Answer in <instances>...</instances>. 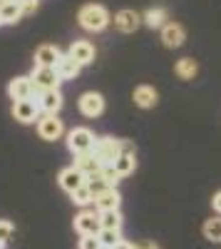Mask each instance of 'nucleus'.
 I'll list each match as a JSON object with an SVG mask.
<instances>
[{
  "label": "nucleus",
  "mask_w": 221,
  "mask_h": 249,
  "mask_svg": "<svg viewBox=\"0 0 221 249\" xmlns=\"http://www.w3.org/2000/svg\"><path fill=\"white\" fill-rule=\"evenodd\" d=\"M77 20H79V25H82L87 33H102L107 25H110V13L102 8V5H85L82 10L77 13Z\"/></svg>",
  "instance_id": "1"
},
{
  "label": "nucleus",
  "mask_w": 221,
  "mask_h": 249,
  "mask_svg": "<svg viewBox=\"0 0 221 249\" xmlns=\"http://www.w3.org/2000/svg\"><path fill=\"white\" fill-rule=\"evenodd\" d=\"M92 152L97 155V160L102 164H114V160L122 155V142L114 137H97Z\"/></svg>",
  "instance_id": "2"
},
{
  "label": "nucleus",
  "mask_w": 221,
  "mask_h": 249,
  "mask_svg": "<svg viewBox=\"0 0 221 249\" xmlns=\"http://www.w3.org/2000/svg\"><path fill=\"white\" fill-rule=\"evenodd\" d=\"M95 135H92V130H87V127H75V130H70L67 132V147H70V152L72 155H82V152H90L92 147H95Z\"/></svg>",
  "instance_id": "3"
},
{
  "label": "nucleus",
  "mask_w": 221,
  "mask_h": 249,
  "mask_svg": "<svg viewBox=\"0 0 221 249\" xmlns=\"http://www.w3.org/2000/svg\"><path fill=\"white\" fill-rule=\"evenodd\" d=\"M37 135L47 140V142H55L65 135V124L63 120H57V115H43V117H37Z\"/></svg>",
  "instance_id": "4"
},
{
  "label": "nucleus",
  "mask_w": 221,
  "mask_h": 249,
  "mask_svg": "<svg viewBox=\"0 0 221 249\" xmlns=\"http://www.w3.org/2000/svg\"><path fill=\"white\" fill-rule=\"evenodd\" d=\"M30 80H32L35 92H40V90H55V88L60 85V82H63V77L57 75V70H55V68H37V65H35V70H32Z\"/></svg>",
  "instance_id": "5"
},
{
  "label": "nucleus",
  "mask_w": 221,
  "mask_h": 249,
  "mask_svg": "<svg viewBox=\"0 0 221 249\" xmlns=\"http://www.w3.org/2000/svg\"><path fill=\"white\" fill-rule=\"evenodd\" d=\"M32 100L37 102L40 112H47V115H57L60 107H63V92L57 88L55 90H40L32 95Z\"/></svg>",
  "instance_id": "6"
},
{
  "label": "nucleus",
  "mask_w": 221,
  "mask_h": 249,
  "mask_svg": "<svg viewBox=\"0 0 221 249\" xmlns=\"http://www.w3.org/2000/svg\"><path fill=\"white\" fill-rule=\"evenodd\" d=\"M13 117L17 122H23V124H30L40 117V107H37V102L30 97V100H17L13 102Z\"/></svg>",
  "instance_id": "7"
},
{
  "label": "nucleus",
  "mask_w": 221,
  "mask_h": 249,
  "mask_svg": "<svg viewBox=\"0 0 221 249\" xmlns=\"http://www.w3.org/2000/svg\"><path fill=\"white\" fill-rule=\"evenodd\" d=\"M79 112L85 117H99L105 112V97L99 92H85L79 97Z\"/></svg>",
  "instance_id": "8"
},
{
  "label": "nucleus",
  "mask_w": 221,
  "mask_h": 249,
  "mask_svg": "<svg viewBox=\"0 0 221 249\" xmlns=\"http://www.w3.org/2000/svg\"><path fill=\"white\" fill-rule=\"evenodd\" d=\"M75 230L79 232V237L82 234H99V230H102V224H99V214H95V212H79L77 217H75Z\"/></svg>",
  "instance_id": "9"
},
{
  "label": "nucleus",
  "mask_w": 221,
  "mask_h": 249,
  "mask_svg": "<svg viewBox=\"0 0 221 249\" xmlns=\"http://www.w3.org/2000/svg\"><path fill=\"white\" fill-rule=\"evenodd\" d=\"M57 179H60V187H63L65 192H75L77 187H82V184L87 182V175H85V172H79L75 164H72V167H65L63 172H60Z\"/></svg>",
  "instance_id": "10"
},
{
  "label": "nucleus",
  "mask_w": 221,
  "mask_h": 249,
  "mask_svg": "<svg viewBox=\"0 0 221 249\" xmlns=\"http://www.w3.org/2000/svg\"><path fill=\"white\" fill-rule=\"evenodd\" d=\"M8 95H10L13 102H17V100H30V97L35 95L32 80H30V77H15V80H10Z\"/></svg>",
  "instance_id": "11"
},
{
  "label": "nucleus",
  "mask_w": 221,
  "mask_h": 249,
  "mask_svg": "<svg viewBox=\"0 0 221 249\" xmlns=\"http://www.w3.org/2000/svg\"><path fill=\"white\" fill-rule=\"evenodd\" d=\"M142 23L144 20H142V15H139L137 10H119L114 15V28L122 30V33H134Z\"/></svg>",
  "instance_id": "12"
},
{
  "label": "nucleus",
  "mask_w": 221,
  "mask_h": 249,
  "mask_svg": "<svg viewBox=\"0 0 221 249\" xmlns=\"http://www.w3.org/2000/svg\"><path fill=\"white\" fill-rule=\"evenodd\" d=\"M70 57H75L79 65H90V62L95 60V45L90 43V40H75V43L70 45Z\"/></svg>",
  "instance_id": "13"
},
{
  "label": "nucleus",
  "mask_w": 221,
  "mask_h": 249,
  "mask_svg": "<svg viewBox=\"0 0 221 249\" xmlns=\"http://www.w3.org/2000/svg\"><path fill=\"white\" fill-rule=\"evenodd\" d=\"M119 202H122V197H119L117 187H110V190L99 192L92 204L97 207V212H105V210H119Z\"/></svg>",
  "instance_id": "14"
},
{
  "label": "nucleus",
  "mask_w": 221,
  "mask_h": 249,
  "mask_svg": "<svg viewBox=\"0 0 221 249\" xmlns=\"http://www.w3.org/2000/svg\"><path fill=\"white\" fill-rule=\"evenodd\" d=\"M184 37H187V33H184V28L179 25V23H167V25L162 28V43H164L167 48L184 45Z\"/></svg>",
  "instance_id": "15"
},
{
  "label": "nucleus",
  "mask_w": 221,
  "mask_h": 249,
  "mask_svg": "<svg viewBox=\"0 0 221 249\" xmlns=\"http://www.w3.org/2000/svg\"><path fill=\"white\" fill-rule=\"evenodd\" d=\"M75 167L90 177V175H97L99 170H102V162H99L97 155L90 150V152H82V155H75Z\"/></svg>",
  "instance_id": "16"
},
{
  "label": "nucleus",
  "mask_w": 221,
  "mask_h": 249,
  "mask_svg": "<svg viewBox=\"0 0 221 249\" xmlns=\"http://www.w3.org/2000/svg\"><path fill=\"white\" fill-rule=\"evenodd\" d=\"M60 55H63V53H60L55 45H40L35 50V65L37 68H55Z\"/></svg>",
  "instance_id": "17"
},
{
  "label": "nucleus",
  "mask_w": 221,
  "mask_h": 249,
  "mask_svg": "<svg viewBox=\"0 0 221 249\" xmlns=\"http://www.w3.org/2000/svg\"><path fill=\"white\" fill-rule=\"evenodd\" d=\"M55 70H57V75L63 77V80H75L79 75V70H82V65H79L75 57H70V55H60Z\"/></svg>",
  "instance_id": "18"
},
{
  "label": "nucleus",
  "mask_w": 221,
  "mask_h": 249,
  "mask_svg": "<svg viewBox=\"0 0 221 249\" xmlns=\"http://www.w3.org/2000/svg\"><path fill=\"white\" fill-rule=\"evenodd\" d=\"M134 105H139V107H144V110H149V107H154L157 105V100H159V95H157V90L152 88V85H139V88H134Z\"/></svg>",
  "instance_id": "19"
},
{
  "label": "nucleus",
  "mask_w": 221,
  "mask_h": 249,
  "mask_svg": "<svg viewBox=\"0 0 221 249\" xmlns=\"http://www.w3.org/2000/svg\"><path fill=\"white\" fill-rule=\"evenodd\" d=\"M174 72L182 77V80H194L196 72H199V65H196L194 57H182V60L174 65Z\"/></svg>",
  "instance_id": "20"
},
{
  "label": "nucleus",
  "mask_w": 221,
  "mask_h": 249,
  "mask_svg": "<svg viewBox=\"0 0 221 249\" xmlns=\"http://www.w3.org/2000/svg\"><path fill=\"white\" fill-rule=\"evenodd\" d=\"M134 167H137V160H134V155H129V152H122V155L114 160V170H117L119 177H129V175L134 172Z\"/></svg>",
  "instance_id": "21"
},
{
  "label": "nucleus",
  "mask_w": 221,
  "mask_h": 249,
  "mask_svg": "<svg viewBox=\"0 0 221 249\" xmlns=\"http://www.w3.org/2000/svg\"><path fill=\"white\" fill-rule=\"evenodd\" d=\"M97 214H99L102 230H122V214H119V210H105Z\"/></svg>",
  "instance_id": "22"
},
{
  "label": "nucleus",
  "mask_w": 221,
  "mask_h": 249,
  "mask_svg": "<svg viewBox=\"0 0 221 249\" xmlns=\"http://www.w3.org/2000/svg\"><path fill=\"white\" fill-rule=\"evenodd\" d=\"M0 18H3V25L17 23V20L23 18V10H20L17 0H13V3H3V5H0Z\"/></svg>",
  "instance_id": "23"
},
{
  "label": "nucleus",
  "mask_w": 221,
  "mask_h": 249,
  "mask_svg": "<svg viewBox=\"0 0 221 249\" xmlns=\"http://www.w3.org/2000/svg\"><path fill=\"white\" fill-rule=\"evenodd\" d=\"M142 20H144V25H149V28H164L167 23V10L164 8H149L144 15H142Z\"/></svg>",
  "instance_id": "24"
},
{
  "label": "nucleus",
  "mask_w": 221,
  "mask_h": 249,
  "mask_svg": "<svg viewBox=\"0 0 221 249\" xmlns=\"http://www.w3.org/2000/svg\"><path fill=\"white\" fill-rule=\"evenodd\" d=\"M97 239H99V244H102V247L112 249L114 244L122 242V230H99Z\"/></svg>",
  "instance_id": "25"
},
{
  "label": "nucleus",
  "mask_w": 221,
  "mask_h": 249,
  "mask_svg": "<svg viewBox=\"0 0 221 249\" xmlns=\"http://www.w3.org/2000/svg\"><path fill=\"white\" fill-rule=\"evenodd\" d=\"M70 197H72V202H75V204H79V207H87V204H92V202H95V195H92V190H90L87 184L77 187L75 192H70Z\"/></svg>",
  "instance_id": "26"
},
{
  "label": "nucleus",
  "mask_w": 221,
  "mask_h": 249,
  "mask_svg": "<svg viewBox=\"0 0 221 249\" xmlns=\"http://www.w3.org/2000/svg\"><path fill=\"white\" fill-rule=\"evenodd\" d=\"M202 232L209 242H221V219H206Z\"/></svg>",
  "instance_id": "27"
},
{
  "label": "nucleus",
  "mask_w": 221,
  "mask_h": 249,
  "mask_svg": "<svg viewBox=\"0 0 221 249\" xmlns=\"http://www.w3.org/2000/svg\"><path fill=\"white\" fill-rule=\"evenodd\" d=\"M85 184H87L90 190H92V195H95V197H97L99 192H105V190H110V184H107V179H105L102 175H99V172H97V175H90Z\"/></svg>",
  "instance_id": "28"
},
{
  "label": "nucleus",
  "mask_w": 221,
  "mask_h": 249,
  "mask_svg": "<svg viewBox=\"0 0 221 249\" xmlns=\"http://www.w3.org/2000/svg\"><path fill=\"white\" fill-rule=\"evenodd\" d=\"M99 175H102V177L107 179V184H110V187H117V182L122 179V177L117 175L114 164H102V170H99Z\"/></svg>",
  "instance_id": "29"
},
{
  "label": "nucleus",
  "mask_w": 221,
  "mask_h": 249,
  "mask_svg": "<svg viewBox=\"0 0 221 249\" xmlns=\"http://www.w3.org/2000/svg\"><path fill=\"white\" fill-rule=\"evenodd\" d=\"M79 249H102V244H99V239L95 234H82V239H79Z\"/></svg>",
  "instance_id": "30"
},
{
  "label": "nucleus",
  "mask_w": 221,
  "mask_h": 249,
  "mask_svg": "<svg viewBox=\"0 0 221 249\" xmlns=\"http://www.w3.org/2000/svg\"><path fill=\"white\" fill-rule=\"evenodd\" d=\"M13 230H15V227H13L8 219H0V244H5V242L10 239Z\"/></svg>",
  "instance_id": "31"
},
{
  "label": "nucleus",
  "mask_w": 221,
  "mask_h": 249,
  "mask_svg": "<svg viewBox=\"0 0 221 249\" xmlns=\"http://www.w3.org/2000/svg\"><path fill=\"white\" fill-rule=\"evenodd\" d=\"M17 5H20V10H23V18H25V15H32V13L37 10V0H17Z\"/></svg>",
  "instance_id": "32"
},
{
  "label": "nucleus",
  "mask_w": 221,
  "mask_h": 249,
  "mask_svg": "<svg viewBox=\"0 0 221 249\" xmlns=\"http://www.w3.org/2000/svg\"><path fill=\"white\" fill-rule=\"evenodd\" d=\"M122 142V152H129V155H134V144L129 142V140H119Z\"/></svg>",
  "instance_id": "33"
},
{
  "label": "nucleus",
  "mask_w": 221,
  "mask_h": 249,
  "mask_svg": "<svg viewBox=\"0 0 221 249\" xmlns=\"http://www.w3.org/2000/svg\"><path fill=\"white\" fill-rule=\"evenodd\" d=\"M134 249H159L154 242H142V244H134Z\"/></svg>",
  "instance_id": "34"
},
{
  "label": "nucleus",
  "mask_w": 221,
  "mask_h": 249,
  "mask_svg": "<svg viewBox=\"0 0 221 249\" xmlns=\"http://www.w3.org/2000/svg\"><path fill=\"white\" fill-rule=\"evenodd\" d=\"M112 249H134V244H129L127 239H122V242H119V244H114Z\"/></svg>",
  "instance_id": "35"
},
{
  "label": "nucleus",
  "mask_w": 221,
  "mask_h": 249,
  "mask_svg": "<svg viewBox=\"0 0 221 249\" xmlns=\"http://www.w3.org/2000/svg\"><path fill=\"white\" fill-rule=\"evenodd\" d=\"M214 210L221 214V192H219V195H214Z\"/></svg>",
  "instance_id": "36"
},
{
  "label": "nucleus",
  "mask_w": 221,
  "mask_h": 249,
  "mask_svg": "<svg viewBox=\"0 0 221 249\" xmlns=\"http://www.w3.org/2000/svg\"><path fill=\"white\" fill-rule=\"evenodd\" d=\"M0 3H13V0H0Z\"/></svg>",
  "instance_id": "37"
},
{
  "label": "nucleus",
  "mask_w": 221,
  "mask_h": 249,
  "mask_svg": "<svg viewBox=\"0 0 221 249\" xmlns=\"http://www.w3.org/2000/svg\"><path fill=\"white\" fill-rule=\"evenodd\" d=\"M0 249H5V244H0Z\"/></svg>",
  "instance_id": "38"
},
{
  "label": "nucleus",
  "mask_w": 221,
  "mask_h": 249,
  "mask_svg": "<svg viewBox=\"0 0 221 249\" xmlns=\"http://www.w3.org/2000/svg\"><path fill=\"white\" fill-rule=\"evenodd\" d=\"M0 25H3V18H0Z\"/></svg>",
  "instance_id": "39"
},
{
  "label": "nucleus",
  "mask_w": 221,
  "mask_h": 249,
  "mask_svg": "<svg viewBox=\"0 0 221 249\" xmlns=\"http://www.w3.org/2000/svg\"><path fill=\"white\" fill-rule=\"evenodd\" d=\"M102 249H107V247H102Z\"/></svg>",
  "instance_id": "40"
}]
</instances>
